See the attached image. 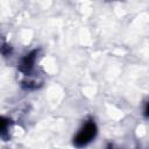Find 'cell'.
I'll return each mask as SVG.
<instances>
[{"label":"cell","instance_id":"6da1fadb","mask_svg":"<svg viewBox=\"0 0 149 149\" xmlns=\"http://www.w3.org/2000/svg\"><path fill=\"white\" fill-rule=\"evenodd\" d=\"M95 135H97V126L93 121H88L76 135L73 143L76 147H84L88 144L95 137Z\"/></svg>","mask_w":149,"mask_h":149},{"label":"cell","instance_id":"7a4b0ae2","mask_svg":"<svg viewBox=\"0 0 149 149\" xmlns=\"http://www.w3.org/2000/svg\"><path fill=\"white\" fill-rule=\"evenodd\" d=\"M36 55H37V51L34 50V51L29 52L28 55H26V56L21 59V63H20V70H21L23 73H26V74H29V73H30V71L33 70L34 63H35Z\"/></svg>","mask_w":149,"mask_h":149},{"label":"cell","instance_id":"3957f363","mask_svg":"<svg viewBox=\"0 0 149 149\" xmlns=\"http://www.w3.org/2000/svg\"><path fill=\"white\" fill-rule=\"evenodd\" d=\"M146 115L147 116H149V104L147 105V107H146Z\"/></svg>","mask_w":149,"mask_h":149}]
</instances>
